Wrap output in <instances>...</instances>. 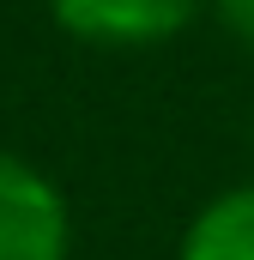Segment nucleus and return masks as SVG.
I'll use <instances>...</instances> for the list:
<instances>
[{
    "label": "nucleus",
    "mask_w": 254,
    "mask_h": 260,
    "mask_svg": "<svg viewBox=\"0 0 254 260\" xmlns=\"http://www.w3.org/2000/svg\"><path fill=\"white\" fill-rule=\"evenodd\" d=\"M73 212L67 194L24 157L0 151V260H67Z\"/></svg>",
    "instance_id": "f257e3e1"
},
{
    "label": "nucleus",
    "mask_w": 254,
    "mask_h": 260,
    "mask_svg": "<svg viewBox=\"0 0 254 260\" xmlns=\"http://www.w3.org/2000/svg\"><path fill=\"white\" fill-rule=\"evenodd\" d=\"M200 0H49L55 24L97 49H151L188 30Z\"/></svg>",
    "instance_id": "f03ea898"
},
{
    "label": "nucleus",
    "mask_w": 254,
    "mask_h": 260,
    "mask_svg": "<svg viewBox=\"0 0 254 260\" xmlns=\"http://www.w3.org/2000/svg\"><path fill=\"white\" fill-rule=\"evenodd\" d=\"M176 260H254V182L206 200L182 230Z\"/></svg>",
    "instance_id": "7ed1b4c3"
},
{
    "label": "nucleus",
    "mask_w": 254,
    "mask_h": 260,
    "mask_svg": "<svg viewBox=\"0 0 254 260\" xmlns=\"http://www.w3.org/2000/svg\"><path fill=\"white\" fill-rule=\"evenodd\" d=\"M218 18L230 24V37H242L254 49V0H218Z\"/></svg>",
    "instance_id": "20e7f679"
}]
</instances>
